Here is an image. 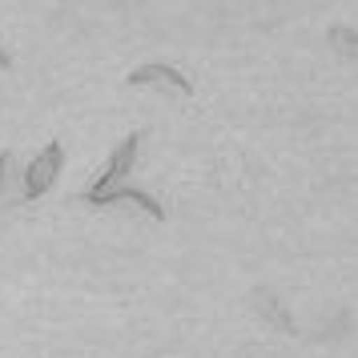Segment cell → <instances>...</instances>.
Masks as SVG:
<instances>
[{"label": "cell", "mask_w": 358, "mask_h": 358, "mask_svg": "<svg viewBox=\"0 0 358 358\" xmlns=\"http://www.w3.org/2000/svg\"><path fill=\"white\" fill-rule=\"evenodd\" d=\"M61 165H65V145H61V141H49V145L29 162V173H24V197L33 201V197L49 194L52 181H57V173H61Z\"/></svg>", "instance_id": "cell-1"}, {"label": "cell", "mask_w": 358, "mask_h": 358, "mask_svg": "<svg viewBox=\"0 0 358 358\" xmlns=\"http://www.w3.org/2000/svg\"><path fill=\"white\" fill-rule=\"evenodd\" d=\"M258 302H262V310H266V314H270V318H274V322L282 326V330H290V334H294L290 314H286V310H282V306L274 302V294H270V290H258Z\"/></svg>", "instance_id": "cell-5"}, {"label": "cell", "mask_w": 358, "mask_h": 358, "mask_svg": "<svg viewBox=\"0 0 358 358\" xmlns=\"http://www.w3.org/2000/svg\"><path fill=\"white\" fill-rule=\"evenodd\" d=\"M330 36H334V45H338L342 52H350V57H355V29H342V24H334V29H330Z\"/></svg>", "instance_id": "cell-6"}, {"label": "cell", "mask_w": 358, "mask_h": 358, "mask_svg": "<svg viewBox=\"0 0 358 358\" xmlns=\"http://www.w3.org/2000/svg\"><path fill=\"white\" fill-rule=\"evenodd\" d=\"M85 201H93V206H113V201H137L141 210L149 213V217H157V222H165V206L157 201V197H149L145 189H133V185H113V189H105V194H93L85 197Z\"/></svg>", "instance_id": "cell-4"}, {"label": "cell", "mask_w": 358, "mask_h": 358, "mask_svg": "<svg viewBox=\"0 0 358 358\" xmlns=\"http://www.w3.org/2000/svg\"><path fill=\"white\" fill-rule=\"evenodd\" d=\"M141 133L145 129H137V133H129L125 137V145L117 149L113 157H109V165L101 169L97 178L89 181V189H85L81 197H93V194H105V189H113V185H121L125 181V173L133 169V162H137V149H141Z\"/></svg>", "instance_id": "cell-2"}, {"label": "cell", "mask_w": 358, "mask_h": 358, "mask_svg": "<svg viewBox=\"0 0 358 358\" xmlns=\"http://www.w3.org/2000/svg\"><path fill=\"white\" fill-rule=\"evenodd\" d=\"M0 69H4V73L13 69V57H8V52H4V49H0Z\"/></svg>", "instance_id": "cell-8"}, {"label": "cell", "mask_w": 358, "mask_h": 358, "mask_svg": "<svg viewBox=\"0 0 358 358\" xmlns=\"http://www.w3.org/2000/svg\"><path fill=\"white\" fill-rule=\"evenodd\" d=\"M4 173H8V153H0V185H4Z\"/></svg>", "instance_id": "cell-7"}, {"label": "cell", "mask_w": 358, "mask_h": 358, "mask_svg": "<svg viewBox=\"0 0 358 358\" xmlns=\"http://www.w3.org/2000/svg\"><path fill=\"white\" fill-rule=\"evenodd\" d=\"M153 81L173 85L178 93L194 97V81H189L181 69H173V65H141V69H133L129 77H125V85H129V89H141V85H153Z\"/></svg>", "instance_id": "cell-3"}]
</instances>
